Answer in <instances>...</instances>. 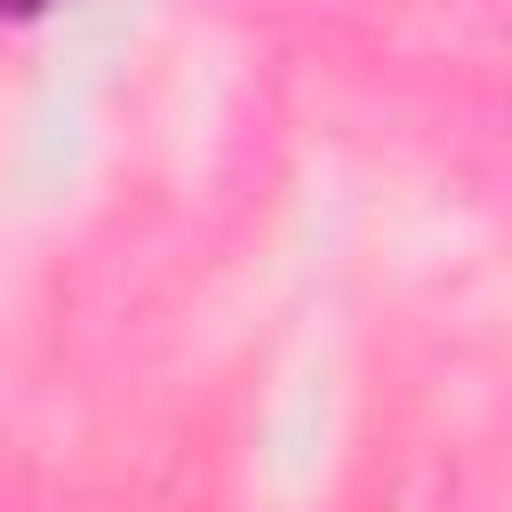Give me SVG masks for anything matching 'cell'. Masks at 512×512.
Instances as JSON below:
<instances>
[{
    "mask_svg": "<svg viewBox=\"0 0 512 512\" xmlns=\"http://www.w3.org/2000/svg\"><path fill=\"white\" fill-rule=\"evenodd\" d=\"M0 8H40V0H0Z\"/></svg>",
    "mask_w": 512,
    "mask_h": 512,
    "instance_id": "1",
    "label": "cell"
}]
</instances>
